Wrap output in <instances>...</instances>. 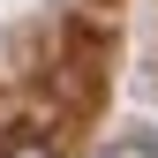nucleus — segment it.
<instances>
[{"instance_id": "1", "label": "nucleus", "mask_w": 158, "mask_h": 158, "mask_svg": "<svg viewBox=\"0 0 158 158\" xmlns=\"http://www.w3.org/2000/svg\"><path fill=\"white\" fill-rule=\"evenodd\" d=\"M0 158H60V151H53V135H15Z\"/></svg>"}]
</instances>
